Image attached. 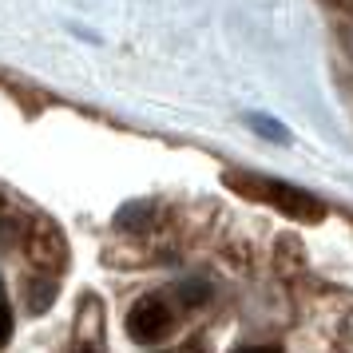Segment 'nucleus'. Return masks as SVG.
<instances>
[{"instance_id": "12", "label": "nucleus", "mask_w": 353, "mask_h": 353, "mask_svg": "<svg viewBox=\"0 0 353 353\" xmlns=\"http://www.w3.org/2000/svg\"><path fill=\"white\" fill-rule=\"evenodd\" d=\"M0 207H4V203H0Z\"/></svg>"}, {"instance_id": "2", "label": "nucleus", "mask_w": 353, "mask_h": 353, "mask_svg": "<svg viewBox=\"0 0 353 353\" xmlns=\"http://www.w3.org/2000/svg\"><path fill=\"white\" fill-rule=\"evenodd\" d=\"M24 258L32 262L36 270H60L68 262V239L64 230L52 223V219H44V214H36V219H28V230H24Z\"/></svg>"}, {"instance_id": "11", "label": "nucleus", "mask_w": 353, "mask_h": 353, "mask_svg": "<svg viewBox=\"0 0 353 353\" xmlns=\"http://www.w3.org/2000/svg\"><path fill=\"white\" fill-rule=\"evenodd\" d=\"M239 353H262V350H239ZM266 353H274V350H266Z\"/></svg>"}, {"instance_id": "6", "label": "nucleus", "mask_w": 353, "mask_h": 353, "mask_svg": "<svg viewBox=\"0 0 353 353\" xmlns=\"http://www.w3.org/2000/svg\"><path fill=\"white\" fill-rule=\"evenodd\" d=\"M143 214H155V207L151 203H131V207L119 210V226H143L147 223Z\"/></svg>"}, {"instance_id": "4", "label": "nucleus", "mask_w": 353, "mask_h": 353, "mask_svg": "<svg viewBox=\"0 0 353 353\" xmlns=\"http://www.w3.org/2000/svg\"><path fill=\"white\" fill-rule=\"evenodd\" d=\"M52 298H56V282H48V278H36V282H28V286H24L28 314H44V310L52 305Z\"/></svg>"}, {"instance_id": "10", "label": "nucleus", "mask_w": 353, "mask_h": 353, "mask_svg": "<svg viewBox=\"0 0 353 353\" xmlns=\"http://www.w3.org/2000/svg\"><path fill=\"white\" fill-rule=\"evenodd\" d=\"M321 4H330V8H337V12H341V17L353 20V0H321Z\"/></svg>"}, {"instance_id": "5", "label": "nucleus", "mask_w": 353, "mask_h": 353, "mask_svg": "<svg viewBox=\"0 0 353 353\" xmlns=\"http://www.w3.org/2000/svg\"><path fill=\"white\" fill-rule=\"evenodd\" d=\"M179 298H183L187 305L207 302V298H210V282H203V278H191V282H183V286H179Z\"/></svg>"}, {"instance_id": "1", "label": "nucleus", "mask_w": 353, "mask_h": 353, "mask_svg": "<svg viewBox=\"0 0 353 353\" xmlns=\"http://www.w3.org/2000/svg\"><path fill=\"white\" fill-rule=\"evenodd\" d=\"M230 187H239L242 194H254L262 203H270L286 219H298V223H321L325 219V203L314 199L310 191H302V187L270 183V179H246V175H230Z\"/></svg>"}, {"instance_id": "9", "label": "nucleus", "mask_w": 353, "mask_h": 353, "mask_svg": "<svg viewBox=\"0 0 353 353\" xmlns=\"http://www.w3.org/2000/svg\"><path fill=\"white\" fill-rule=\"evenodd\" d=\"M337 44H341V52L353 60V20H345V24H337Z\"/></svg>"}, {"instance_id": "8", "label": "nucleus", "mask_w": 353, "mask_h": 353, "mask_svg": "<svg viewBox=\"0 0 353 353\" xmlns=\"http://www.w3.org/2000/svg\"><path fill=\"white\" fill-rule=\"evenodd\" d=\"M8 337H12V310L4 302V286H0V350L8 345Z\"/></svg>"}, {"instance_id": "7", "label": "nucleus", "mask_w": 353, "mask_h": 353, "mask_svg": "<svg viewBox=\"0 0 353 353\" xmlns=\"http://www.w3.org/2000/svg\"><path fill=\"white\" fill-rule=\"evenodd\" d=\"M250 128H254L258 135H270L274 143H286V131L278 128V123H274L270 115H250Z\"/></svg>"}, {"instance_id": "3", "label": "nucleus", "mask_w": 353, "mask_h": 353, "mask_svg": "<svg viewBox=\"0 0 353 353\" xmlns=\"http://www.w3.org/2000/svg\"><path fill=\"white\" fill-rule=\"evenodd\" d=\"M171 325H175V318H171L167 302H159V298H139L128 314V334L135 337L139 345L163 341V337L171 334Z\"/></svg>"}]
</instances>
